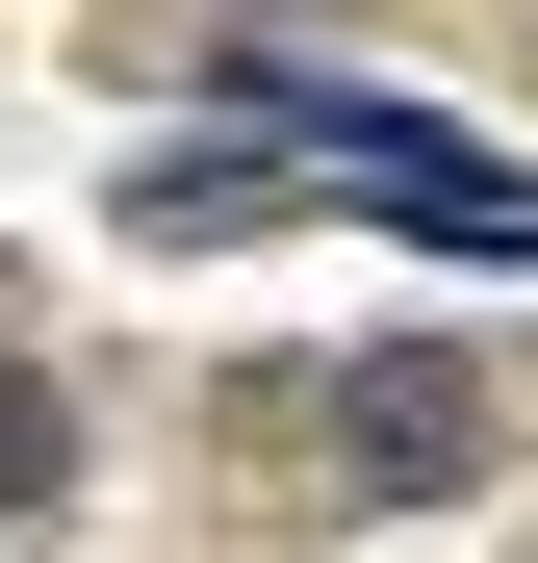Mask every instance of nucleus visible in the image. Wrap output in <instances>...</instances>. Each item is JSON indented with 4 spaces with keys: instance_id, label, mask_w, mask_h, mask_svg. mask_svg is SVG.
<instances>
[{
    "instance_id": "obj_2",
    "label": "nucleus",
    "mask_w": 538,
    "mask_h": 563,
    "mask_svg": "<svg viewBox=\"0 0 538 563\" xmlns=\"http://www.w3.org/2000/svg\"><path fill=\"white\" fill-rule=\"evenodd\" d=\"M359 461H385V487H462V461H487V410H436L410 358H385V385H359Z\"/></svg>"
},
{
    "instance_id": "obj_1",
    "label": "nucleus",
    "mask_w": 538,
    "mask_h": 563,
    "mask_svg": "<svg viewBox=\"0 0 538 563\" xmlns=\"http://www.w3.org/2000/svg\"><path fill=\"white\" fill-rule=\"evenodd\" d=\"M231 154H333V179H359L385 231H462V256H538V179H513V154H462L436 103H333V77H256V129H231Z\"/></svg>"
}]
</instances>
